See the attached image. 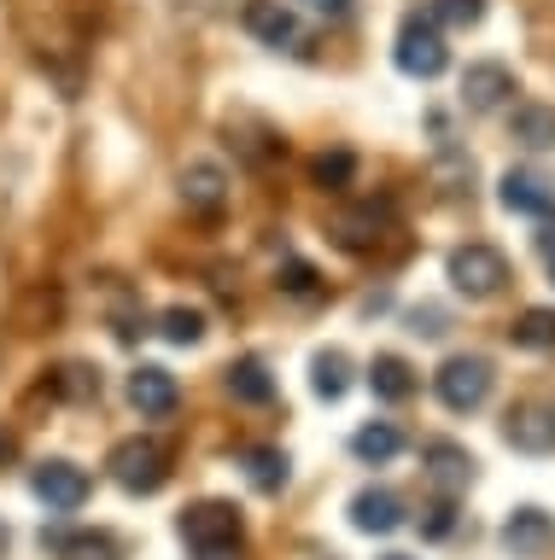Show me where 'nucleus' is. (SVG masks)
<instances>
[{
  "label": "nucleus",
  "instance_id": "nucleus-1",
  "mask_svg": "<svg viewBox=\"0 0 555 560\" xmlns=\"http://www.w3.org/2000/svg\"><path fill=\"white\" fill-rule=\"evenodd\" d=\"M240 537H246V525H240L234 502H194L182 514V542L199 560H229L240 549Z\"/></svg>",
  "mask_w": 555,
  "mask_h": 560
},
{
  "label": "nucleus",
  "instance_id": "nucleus-2",
  "mask_svg": "<svg viewBox=\"0 0 555 560\" xmlns=\"http://www.w3.org/2000/svg\"><path fill=\"white\" fill-rule=\"evenodd\" d=\"M106 467L129 497H152V490H164V479H170V450L159 438H124V444H112Z\"/></svg>",
  "mask_w": 555,
  "mask_h": 560
},
{
  "label": "nucleus",
  "instance_id": "nucleus-3",
  "mask_svg": "<svg viewBox=\"0 0 555 560\" xmlns=\"http://www.w3.org/2000/svg\"><path fill=\"white\" fill-rule=\"evenodd\" d=\"M444 275L462 298H497L502 287H509V257H502L497 245H485V240H467V245L450 252Z\"/></svg>",
  "mask_w": 555,
  "mask_h": 560
},
{
  "label": "nucleus",
  "instance_id": "nucleus-4",
  "mask_svg": "<svg viewBox=\"0 0 555 560\" xmlns=\"http://www.w3.org/2000/svg\"><path fill=\"white\" fill-rule=\"evenodd\" d=\"M392 59H397V70H404V77L432 82V77H444V70H450V47H444V35H439V24H432L427 12H409L404 24H397Z\"/></svg>",
  "mask_w": 555,
  "mask_h": 560
},
{
  "label": "nucleus",
  "instance_id": "nucleus-5",
  "mask_svg": "<svg viewBox=\"0 0 555 560\" xmlns=\"http://www.w3.org/2000/svg\"><path fill=\"white\" fill-rule=\"evenodd\" d=\"M492 385H497V374L485 357H450L439 374H432V392H439V402L456 415H474L479 402L492 397Z\"/></svg>",
  "mask_w": 555,
  "mask_h": 560
},
{
  "label": "nucleus",
  "instance_id": "nucleus-6",
  "mask_svg": "<svg viewBox=\"0 0 555 560\" xmlns=\"http://www.w3.org/2000/svg\"><path fill=\"white\" fill-rule=\"evenodd\" d=\"M30 490H36L54 514H77L94 485H89V472H82L77 462H42L36 472H30Z\"/></svg>",
  "mask_w": 555,
  "mask_h": 560
},
{
  "label": "nucleus",
  "instance_id": "nucleus-7",
  "mask_svg": "<svg viewBox=\"0 0 555 560\" xmlns=\"http://www.w3.org/2000/svg\"><path fill=\"white\" fill-rule=\"evenodd\" d=\"M386 228H392V205H357V210H345V217H334V245L339 252H374L380 240H386Z\"/></svg>",
  "mask_w": 555,
  "mask_h": 560
},
{
  "label": "nucleus",
  "instance_id": "nucleus-8",
  "mask_svg": "<svg viewBox=\"0 0 555 560\" xmlns=\"http://www.w3.org/2000/svg\"><path fill=\"white\" fill-rule=\"evenodd\" d=\"M502 549H509L514 560H537L555 549V520L544 514V508H514L509 520H502Z\"/></svg>",
  "mask_w": 555,
  "mask_h": 560
},
{
  "label": "nucleus",
  "instance_id": "nucleus-9",
  "mask_svg": "<svg viewBox=\"0 0 555 560\" xmlns=\"http://www.w3.org/2000/svg\"><path fill=\"white\" fill-rule=\"evenodd\" d=\"M509 94H514V70L502 59H479V65L462 70V105L467 112H497Z\"/></svg>",
  "mask_w": 555,
  "mask_h": 560
},
{
  "label": "nucleus",
  "instance_id": "nucleus-10",
  "mask_svg": "<svg viewBox=\"0 0 555 560\" xmlns=\"http://www.w3.org/2000/svg\"><path fill=\"white\" fill-rule=\"evenodd\" d=\"M502 438H509L520 455H550L555 450V409L520 402V409H509V420H502Z\"/></svg>",
  "mask_w": 555,
  "mask_h": 560
},
{
  "label": "nucleus",
  "instance_id": "nucleus-11",
  "mask_svg": "<svg viewBox=\"0 0 555 560\" xmlns=\"http://www.w3.org/2000/svg\"><path fill=\"white\" fill-rule=\"evenodd\" d=\"M129 402L141 409L147 420H164V415H176V402H182V385H176V374L170 368H135L129 374Z\"/></svg>",
  "mask_w": 555,
  "mask_h": 560
},
{
  "label": "nucleus",
  "instance_id": "nucleus-12",
  "mask_svg": "<svg viewBox=\"0 0 555 560\" xmlns=\"http://www.w3.org/2000/svg\"><path fill=\"white\" fill-rule=\"evenodd\" d=\"M240 24H246V35H257L264 47H292L299 42V24H292L287 0H246V7H240Z\"/></svg>",
  "mask_w": 555,
  "mask_h": 560
},
{
  "label": "nucleus",
  "instance_id": "nucleus-13",
  "mask_svg": "<svg viewBox=\"0 0 555 560\" xmlns=\"http://www.w3.org/2000/svg\"><path fill=\"white\" fill-rule=\"evenodd\" d=\"M502 210H514V217H550L555 210V192H550V182L544 175H532V170H509L502 175Z\"/></svg>",
  "mask_w": 555,
  "mask_h": 560
},
{
  "label": "nucleus",
  "instance_id": "nucleus-14",
  "mask_svg": "<svg viewBox=\"0 0 555 560\" xmlns=\"http://www.w3.org/2000/svg\"><path fill=\"white\" fill-rule=\"evenodd\" d=\"M351 525L357 532H374V537H386V532H397L404 525V502L392 497V490H357L351 497Z\"/></svg>",
  "mask_w": 555,
  "mask_h": 560
},
{
  "label": "nucleus",
  "instance_id": "nucleus-15",
  "mask_svg": "<svg viewBox=\"0 0 555 560\" xmlns=\"http://www.w3.org/2000/svg\"><path fill=\"white\" fill-rule=\"evenodd\" d=\"M182 199H187V210H199V217H217L222 199H229V175L217 164H187L182 170Z\"/></svg>",
  "mask_w": 555,
  "mask_h": 560
},
{
  "label": "nucleus",
  "instance_id": "nucleus-16",
  "mask_svg": "<svg viewBox=\"0 0 555 560\" xmlns=\"http://www.w3.org/2000/svg\"><path fill=\"white\" fill-rule=\"evenodd\" d=\"M421 467H427L444 490H462L467 479H474V455H467L462 444H450V438H432V444L421 450Z\"/></svg>",
  "mask_w": 555,
  "mask_h": 560
},
{
  "label": "nucleus",
  "instance_id": "nucleus-17",
  "mask_svg": "<svg viewBox=\"0 0 555 560\" xmlns=\"http://www.w3.org/2000/svg\"><path fill=\"white\" fill-rule=\"evenodd\" d=\"M509 135H514L527 152H550V147H555V105H544V100H527V105H514V117H509Z\"/></svg>",
  "mask_w": 555,
  "mask_h": 560
},
{
  "label": "nucleus",
  "instance_id": "nucleus-18",
  "mask_svg": "<svg viewBox=\"0 0 555 560\" xmlns=\"http://www.w3.org/2000/svg\"><path fill=\"white\" fill-rule=\"evenodd\" d=\"M397 450H404V432H397L392 420H369V427L351 432V455H357V462H369V467H386Z\"/></svg>",
  "mask_w": 555,
  "mask_h": 560
},
{
  "label": "nucleus",
  "instance_id": "nucleus-19",
  "mask_svg": "<svg viewBox=\"0 0 555 560\" xmlns=\"http://www.w3.org/2000/svg\"><path fill=\"white\" fill-rule=\"evenodd\" d=\"M369 392H374L380 402L415 397V368H409L404 357H374V362H369Z\"/></svg>",
  "mask_w": 555,
  "mask_h": 560
},
{
  "label": "nucleus",
  "instance_id": "nucleus-20",
  "mask_svg": "<svg viewBox=\"0 0 555 560\" xmlns=\"http://www.w3.org/2000/svg\"><path fill=\"white\" fill-rule=\"evenodd\" d=\"M345 385H351V357H345V350H316V362H310V392L322 402H339Z\"/></svg>",
  "mask_w": 555,
  "mask_h": 560
},
{
  "label": "nucleus",
  "instance_id": "nucleus-21",
  "mask_svg": "<svg viewBox=\"0 0 555 560\" xmlns=\"http://www.w3.org/2000/svg\"><path fill=\"white\" fill-rule=\"evenodd\" d=\"M229 392L240 402H275V380L257 357H240V362H229Z\"/></svg>",
  "mask_w": 555,
  "mask_h": 560
},
{
  "label": "nucleus",
  "instance_id": "nucleus-22",
  "mask_svg": "<svg viewBox=\"0 0 555 560\" xmlns=\"http://www.w3.org/2000/svg\"><path fill=\"white\" fill-rule=\"evenodd\" d=\"M310 182H316L322 192H345L357 182V152H345V147L316 152V158H310Z\"/></svg>",
  "mask_w": 555,
  "mask_h": 560
},
{
  "label": "nucleus",
  "instance_id": "nucleus-23",
  "mask_svg": "<svg viewBox=\"0 0 555 560\" xmlns=\"http://www.w3.org/2000/svg\"><path fill=\"white\" fill-rule=\"evenodd\" d=\"M509 339L520 350H555V310H520L509 322Z\"/></svg>",
  "mask_w": 555,
  "mask_h": 560
},
{
  "label": "nucleus",
  "instance_id": "nucleus-24",
  "mask_svg": "<svg viewBox=\"0 0 555 560\" xmlns=\"http://www.w3.org/2000/svg\"><path fill=\"white\" fill-rule=\"evenodd\" d=\"M240 462H246V479L264 490V497L287 485V455H281V450H246Z\"/></svg>",
  "mask_w": 555,
  "mask_h": 560
},
{
  "label": "nucleus",
  "instance_id": "nucleus-25",
  "mask_svg": "<svg viewBox=\"0 0 555 560\" xmlns=\"http://www.w3.org/2000/svg\"><path fill=\"white\" fill-rule=\"evenodd\" d=\"M59 560H117V542L106 532H71V537H54Z\"/></svg>",
  "mask_w": 555,
  "mask_h": 560
},
{
  "label": "nucleus",
  "instance_id": "nucleus-26",
  "mask_svg": "<svg viewBox=\"0 0 555 560\" xmlns=\"http://www.w3.org/2000/svg\"><path fill=\"white\" fill-rule=\"evenodd\" d=\"M159 332H164L170 345H199V339H205V315L187 310V304H176V310L159 315Z\"/></svg>",
  "mask_w": 555,
  "mask_h": 560
},
{
  "label": "nucleus",
  "instance_id": "nucleus-27",
  "mask_svg": "<svg viewBox=\"0 0 555 560\" xmlns=\"http://www.w3.org/2000/svg\"><path fill=\"white\" fill-rule=\"evenodd\" d=\"M54 397L89 402V397H100V374H94V368H82V362H65L54 374Z\"/></svg>",
  "mask_w": 555,
  "mask_h": 560
},
{
  "label": "nucleus",
  "instance_id": "nucleus-28",
  "mask_svg": "<svg viewBox=\"0 0 555 560\" xmlns=\"http://www.w3.org/2000/svg\"><path fill=\"white\" fill-rule=\"evenodd\" d=\"M432 24H450V30H474L485 18V0H432Z\"/></svg>",
  "mask_w": 555,
  "mask_h": 560
},
{
  "label": "nucleus",
  "instance_id": "nucleus-29",
  "mask_svg": "<svg viewBox=\"0 0 555 560\" xmlns=\"http://www.w3.org/2000/svg\"><path fill=\"white\" fill-rule=\"evenodd\" d=\"M275 287L292 292V298H316V269H310V262H299V257H287L281 275H275Z\"/></svg>",
  "mask_w": 555,
  "mask_h": 560
},
{
  "label": "nucleus",
  "instance_id": "nucleus-30",
  "mask_svg": "<svg viewBox=\"0 0 555 560\" xmlns=\"http://www.w3.org/2000/svg\"><path fill=\"white\" fill-rule=\"evenodd\" d=\"M450 532H456V502L439 497V502L421 514V537H450Z\"/></svg>",
  "mask_w": 555,
  "mask_h": 560
},
{
  "label": "nucleus",
  "instance_id": "nucleus-31",
  "mask_svg": "<svg viewBox=\"0 0 555 560\" xmlns=\"http://www.w3.org/2000/svg\"><path fill=\"white\" fill-rule=\"evenodd\" d=\"M409 322H415V332H421V339H439V332H444V315H439V310H415Z\"/></svg>",
  "mask_w": 555,
  "mask_h": 560
},
{
  "label": "nucleus",
  "instance_id": "nucleus-32",
  "mask_svg": "<svg viewBox=\"0 0 555 560\" xmlns=\"http://www.w3.org/2000/svg\"><path fill=\"white\" fill-rule=\"evenodd\" d=\"M304 7L316 18H345V12H351V0H304Z\"/></svg>",
  "mask_w": 555,
  "mask_h": 560
},
{
  "label": "nucleus",
  "instance_id": "nucleus-33",
  "mask_svg": "<svg viewBox=\"0 0 555 560\" xmlns=\"http://www.w3.org/2000/svg\"><path fill=\"white\" fill-rule=\"evenodd\" d=\"M537 245H544V252H555V210H550V222H544V234H537Z\"/></svg>",
  "mask_w": 555,
  "mask_h": 560
},
{
  "label": "nucleus",
  "instance_id": "nucleus-34",
  "mask_svg": "<svg viewBox=\"0 0 555 560\" xmlns=\"http://www.w3.org/2000/svg\"><path fill=\"white\" fill-rule=\"evenodd\" d=\"M550 280H555V252H550Z\"/></svg>",
  "mask_w": 555,
  "mask_h": 560
},
{
  "label": "nucleus",
  "instance_id": "nucleus-35",
  "mask_svg": "<svg viewBox=\"0 0 555 560\" xmlns=\"http://www.w3.org/2000/svg\"><path fill=\"white\" fill-rule=\"evenodd\" d=\"M386 560H409V555H386Z\"/></svg>",
  "mask_w": 555,
  "mask_h": 560
}]
</instances>
